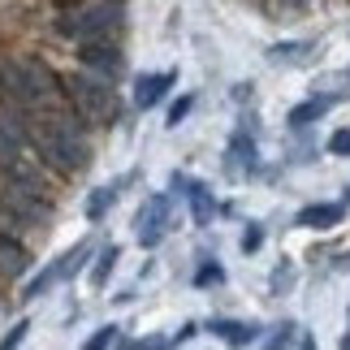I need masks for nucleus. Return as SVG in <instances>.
Returning <instances> with one entry per match:
<instances>
[{
    "mask_svg": "<svg viewBox=\"0 0 350 350\" xmlns=\"http://www.w3.org/2000/svg\"><path fill=\"white\" fill-rule=\"evenodd\" d=\"M113 342H121V329L117 325H100L78 350H113Z\"/></svg>",
    "mask_w": 350,
    "mask_h": 350,
    "instance_id": "19",
    "label": "nucleus"
},
{
    "mask_svg": "<svg viewBox=\"0 0 350 350\" xmlns=\"http://www.w3.org/2000/svg\"><path fill=\"white\" fill-rule=\"evenodd\" d=\"M346 199H350V191H346Z\"/></svg>",
    "mask_w": 350,
    "mask_h": 350,
    "instance_id": "32",
    "label": "nucleus"
},
{
    "mask_svg": "<svg viewBox=\"0 0 350 350\" xmlns=\"http://www.w3.org/2000/svg\"><path fill=\"white\" fill-rule=\"evenodd\" d=\"M346 217V204H307L294 225H303V230H333V225H342Z\"/></svg>",
    "mask_w": 350,
    "mask_h": 350,
    "instance_id": "12",
    "label": "nucleus"
},
{
    "mask_svg": "<svg viewBox=\"0 0 350 350\" xmlns=\"http://www.w3.org/2000/svg\"><path fill=\"white\" fill-rule=\"evenodd\" d=\"M0 87H5L9 109L26 117L70 109L61 96V70L48 57H35V52H13L0 44Z\"/></svg>",
    "mask_w": 350,
    "mask_h": 350,
    "instance_id": "2",
    "label": "nucleus"
},
{
    "mask_svg": "<svg viewBox=\"0 0 350 350\" xmlns=\"http://www.w3.org/2000/svg\"><path fill=\"white\" fill-rule=\"evenodd\" d=\"M61 96L70 104V113L83 121L87 130H113L121 121V96L113 83L87 74V70H70L61 74Z\"/></svg>",
    "mask_w": 350,
    "mask_h": 350,
    "instance_id": "4",
    "label": "nucleus"
},
{
    "mask_svg": "<svg viewBox=\"0 0 350 350\" xmlns=\"http://www.w3.org/2000/svg\"><path fill=\"white\" fill-rule=\"evenodd\" d=\"M299 338V325L294 320H281V325L268 333V342H264V350H290V342Z\"/></svg>",
    "mask_w": 350,
    "mask_h": 350,
    "instance_id": "18",
    "label": "nucleus"
},
{
    "mask_svg": "<svg viewBox=\"0 0 350 350\" xmlns=\"http://www.w3.org/2000/svg\"><path fill=\"white\" fill-rule=\"evenodd\" d=\"M117 350H143V342H130V338H121V342H117Z\"/></svg>",
    "mask_w": 350,
    "mask_h": 350,
    "instance_id": "28",
    "label": "nucleus"
},
{
    "mask_svg": "<svg viewBox=\"0 0 350 350\" xmlns=\"http://www.w3.org/2000/svg\"><path fill=\"white\" fill-rule=\"evenodd\" d=\"M260 247H264V225H247V234H242V251L255 255Z\"/></svg>",
    "mask_w": 350,
    "mask_h": 350,
    "instance_id": "23",
    "label": "nucleus"
},
{
    "mask_svg": "<svg viewBox=\"0 0 350 350\" xmlns=\"http://www.w3.org/2000/svg\"><path fill=\"white\" fill-rule=\"evenodd\" d=\"M277 9H286V13H299V9H307V5H316V0H273Z\"/></svg>",
    "mask_w": 350,
    "mask_h": 350,
    "instance_id": "26",
    "label": "nucleus"
},
{
    "mask_svg": "<svg viewBox=\"0 0 350 350\" xmlns=\"http://www.w3.org/2000/svg\"><path fill=\"white\" fill-rule=\"evenodd\" d=\"M121 26H126V5L121 0H78L70 9H57L48 31L65 44H117Z\"/></svg>",
    "mask_w": 350,
    "mask_h": 350,
    "instance_id": "3",
    "label": "nucleus"
},
{
    "mask_svg": "<svg viewBox=\"0 0 350 350\" xmlns=\"http://www.w3.org/2000/svg\"><path fill=\"white\" fill-rule=\"evenodd\" d=\"M35 255L31 247H26L22 238H9L0 234V286H13V281H26V273H31Z\"/></svg>",
    "mask_w": 350,
    "mask_h": 350,
    "instance_id": "8",
    "label": "nucleus"
},
{
    "mask_svg": "<svg viewBox=\"0 0 350 350\" xmlns=\"http://www.w3.org/2000/svg\"><path fill=\"white\" fill-rule=\"evenodd\" d=\"M208 333H217V338L225 342V346H251L255 338H260V325H247V320H225V316H217V320H208Z\"/></svg>",
    "mask_w": 350,
    "mask_h": 350,
    "instance_id": "11",
    "label": "nucleus"
},
{
    "mask_svg": "<svg viewBox=\"0 0 350 350\" xmlns=\"http://www.w3.org/2000/svg\"><path fill=\"white\" fill-rule=\"evenodd\" d=\"M221 281H225V268L217 260H204V264L195 268V286L199 290H212V286H221Z\"/></svg>",
    "mask_w": 350,
    "mask_h": 350,
    "instance_id": "20",
    "label": "nucleus"
},
{
    "mask_svg": "<svg viewBox=\"0 0 350 350\" xmlns=\"http://www.w3.org/2000/svg\"><path fill=\"white\" fill-rule=\"evenodd\" d=\"M329 156H350V130H333L329 134Z\"/></svg>",
    "mask_w": 350,
    "mask_h": 350,
    "instance_id": "24",
    "label": "nucleus"
},
{
    "mask_svg": "<svg viewBox=\"0 0 350 350\" xmlns=\"http://www.w3.org/2000/svg\"><path fill=\"white\" fill-rule=\"evenodd\" d=\"M338 350H350V333H346V338H342V342H338Z\"/></svg>",
    "mask_w": 350,
    "mask_h": 350,
    "instance_id": "30",
    "label": "nucleus"
},
{
    "mask_svg": "<svg viewBox=\"0 0 350 350\" xmlns=\"http://www.w3.org/2000/svg\"><path fill=\"white\" fill-rule=\"evenodd\" d=\"M312 48L316 44H277V48H268V61H277V65H299V61H307L312 57Z\"/></svg>",
    "mask_w": 350,
    "mask_h": 350,
    "instance_id": "17",
    "label": "nucleus"
},
{
    "mask_svg": "<svg viewBox=\"0 0 350 350\" xmlns=\"http://www.w3.org/2000/svg\"><path fill=\"white\" fill-rule=\"evenodd\" d=\"M74 61H78V70L96 74L104 83H117L126 74V52H121V44H83V48H74Z\"/></svg>",
    "mask_w": 350,
    "mask_h": 350,
    "instance_id": "6",
    "label": "nucleus"
},
{
    "mask_svg": "<svg viewBox=\"0 0 350 350\" xmlns=\"http://www.w3.org/2000/svg\"><path fill=\"white\" fill-rule=\"evenodd\" d=\"M173 83H178L173 70H165V74H139V78H134V109H143V113L156 109V104L169 96Z\"/></svg>",
    "mask_w": 350,
    "mask_h": 350,
    "instance_id": "10",
    "label": "nucleus"
},
{
    "mask_svg": "<svg viewBox=\"0 0 350 350\" xmlns=\"http://www.w3.org/2000/svg\"><path fill=\"white\" fill-rule=\"evenodd\" d=\"M260 165V152H255V139H251V117L242 121V130H234L230 139V152H225V169L230 173H255Z\"/></svg>",
    "mask_w": 350,
    "mask_h": 350,
    "instance_id": "9",
    "label": "nucleus"
},
{
    "mask_svg": "<svg viewBox=\"0 0 350 350\" xmlns=\"http://www.w3.org/2000/svg\"><path fill=\"white\" fill-rule=\"evenodd\" d=\"M52 5H57V9H70V5H78V0H52Z\"/></svg>",
    "mask_w": 350,
    "mask_h": 350,
    "instance_id": "29",
    "label": "nucleus"
},
{
    "mask_svg": "<svg viewBox=\"0 0 350 350\" xmlns=\"http://www.w3.org/2000/svg\"><path fill=\"white\" fill-rule=\"evenodd\" d=\"M299 350H320V346H316L312 333H303V338H299Z\"/></svg>",
    "mask_w": 350,
    "mask_h": 350,
    "instance_id": "27",
    "label": "nucleus"
},
{
    "mask_svg": "<svg viewBox=\"0 0 350 350\" xmlns=\"http://www.w3.org/2000/svg\"><path fill=\"white\" fill-rule=\"evenodd\" d=\"M26 333H31V320H18V325H13L5 338H0V350H18V346L26 342Z\"/></svg>",
    "mask_w": 350,
    "mask_h": 350,
    "instance_id": "21",
    "label": "nucleus"
},
{
    "mask_svg": "<svg viewBox=\"0 0 350 350\" xmlns=\"http://www.w3.org/2000/svg\"><path fill=\"white\" fill-rule=\"evenodd\" d=\"M333 100H338V96H312V100H303V104H294V109H290V130H307V126H312V121H320V117H325L329 109H333Z\"/></svg>",
    "mask_w": 350,
    "mask_h": 350,
    "instance_id": "15",
    "label": "nucleus"
},
{
    "mask_svg": "<svg viewBox=\"0 0 350 350\" xmlns=\"http://www.w3.org/2000/svg\"><path fill=\"white\" fill-rule=\"evenodd\" d=\"M130 178H117V182H109V186H100V191H91L87 195V204H83V212H87V221L91 225H100L104 217H109V208L121 199V186H126Z\"/></svg>",
    "mask_w": 350,
    "mask_h": 350,
    "instance_id": "13",
    "label": "nucleus"
},
{
    "mask_svg": "<svg viewBox=\"0 0 350 350\" xmlns=\"http://www.w3.org/2000/svg\"><path fill=\"white\" fill-rule=\"evenodd\" d=\"M169 230V195H147L139 217H134V234H139V247H156Z\"/></svg>",
    "mask_w": 350,
    "mask_h": 350,
    "instance_id": "7",
    "label": "nucleus"
},
{
    "mask_svg": "<svg viewBox=\"0 0 350 350\" xmlns=\"http://www.w3.org/2000/svg\"><path fill=\"white\" fill-rule=\"evenodd\" d=\"M0 104H5V87H0Z\"/></svg>",
    "mask_w": 350,
    "mask_h": 350,
    "instance_id": "31",
    "label": "nucleus"
},
{
    "mask_svg": "<svg viewBox=\"0 0 350 350\" xmlns=\"http://www.w3.org/2000/svg\"><path fill=\"white\" fill-rule=\"evenodd\" d=\"M191 109H195V96H182V100H173V104H169V126H182Z\"/></svg>",
    "mask_w": 350,
    "mask_h": 350,
    "instance_id": "22",
    "label": "nucleus"
},
{
    "mask_svg": "<svg viewBox=\"0 0 350 350\" xmlns=\"http://www.w3.org/2000/svg\"><path fill=\"white\" fill-rule=\"evenodd\" d=\"M117 260H121V247H104V251L96 255V264H91V286H96V290L109 286V277H113Z\"/></svg>",
    "mask_w": 350,
    "mask_h": 350,
    "instance_id": "16",
    "label": "nucleus"
},
{
    "mask_svg": "<svg viewBox=\"0 0 350 350\" xmlns=\"http://www.w3.org/2000/svg\"><path fill=\"white\" fill-rule=\"evenodd\" d=\"M91 255H96V247H91V242H74L70 251H65V255H57V260H52V264L44 268V273H35L31 281H26L18 299H22V303H35V299H44L48 290H57L61 281H70V277L78 273V268H83V264L91 260Z\"/></svg>",
    "mask_w": 350,
    "mask_h": 350,
    "instance_id": "5",
    "label": "nucleus"
},
{
    "mask_svg": "<svg viewBox=\"0 0 350 350\" xmlns=\"http://www.w3.org/2000/svg\"><path fill=\"white\" fill-rule=\"evenodd\" d=\"M186 186V199H191V217H195V225H212L217 221V199H212V191L204 182H182Z\"/></svg>",
    "mask_w": 350,
    "mask_h": 350,
    "instance_id": "14",
    "label": "nucleus"
},
{
    "mask_svg": "<svg viewBox=\"0 0 350 350\" xmlns=\"http://www.w3.org/2000/svg\"><path fill=\"white\" fill-rule=\"evenodd\" d=\"M286 286H294V268H290V264H277V273H273V294H286Z\"/></svg>",
    "mask_w": 350,
    "mask_h": 350,
    "instance_id": "25",
    "label": "nucleus"
},
{
    "mask_svg": "<svg viewBox=\"0 0 350 350\" xmlns=\"http://www.w3.org/2000/svg\"><path fill=\"white\" fill-rule=\"evenodd\" d=\"M26 147L35 152V160L44 165L57 182L78 178L91 160H96V147H91L87 126L78 121L70 109L61 113H35L26 117Z\"/></svg>",
    "mask_w": 350,
    "mask_h": 350,
    "instance_id": "1",
    "label": "nucleus"
}]
</instances>
